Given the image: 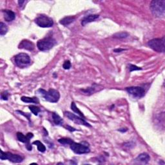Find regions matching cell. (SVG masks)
Listing matches in <instances>:
<instances>
[{
    "label": "cell",
    "instance_id": "1",
    "mask_svg": "<svg viewBox=\"0 0 165 165\" xmlns=\"http://www.w3.org/2000/svg\"><path fill=\"white\" fill-rule=\"evenodd\" d=\"M152 14L157 17H163L165 14L164 0H154L150 3Z\"/></svg>",
    "mask_w": 165,
    "mask_h": 165
},
{
    "label": "cell",
    "instance_id": "2",
    "mask_svg": "<svg viewBox=\"0 0 165 165\" xmlns=\"http://www.w3.org/2000/svg\"><path fill=\"white\" fill-rule=\"evenodd\" d=\"M38 92L40 93V94L42 95L46 101L50 103H57L60 98L59 92L56 89H49L48 91H46L45 90L40 89L38 90Z\"/></svg>",
    "mask_w": 165,
    "mask_h": 165
},
{
    "label": "cell",
    "instance_id": "3",
    "mask_svg": "<svg viewBox=\"0 0 165 165\" xmlns=\"http://www.w3.org/2000/svg\"><path fill=\"white\" fill-rule=\"evenodd\" d=\"M56 44V41L52 37H46L38 41L37 46L40 51H47L50 50Z\"/></svg>",
    "mask_w": 165,
    "mask_h": 165
},
{
    "label": "cell",
    "instance_id": "4",
    "mask_svg": "<svg viewBox=\"0 0 165 165\" xmlns=\"http://www.w3.org/2000/svg\"><path fill=\"white\" fill-rule=\"evenodd\" d=\"M89 143H86V142H82L81 143H75L74 141H72V143L70 144V148L73 151L74 153L77 154H88L90 152V150L89 148Z\"/></svg>",
    "mask_w": 165,
    "mask_h": 165
},
{
    "label": "cell",
    "instance_id": "5",
    "mask_svg": "<svg viewBox=\"0 0 165 165\" xmlns=\"http://www.w3.org/2000/svg\"><path fill=\"white\" fill-rule=\"evenodd\" d=\"M148 45L152 50L157 52H164V37L162 38L153 39L148 42Z\"/></svg>",
    "mask_w": 165,
    "mask_h": 165
},
{
    "label": "cell",
    "instance_id": "6",
    "mask_svg": "<svg viewBox=\"0 0 165 165\" xmlns=\"http://www.w3.org/2000/svg\"><path fill=\"white\" fill-rule=\"evenodd\" d=\"M15 63L20 68H23L30 63V58L26 53L18 54L15 57Z\"/></svg>",
    "mask_w": 165,
    "mask_h": 165
},
{
    "label": "cell",
    "instance_id": "7",
    "mask_svg": "<svg viewBox=\"0 0 165 165\" xmlns=\"http://www.w3.org/2000/svg\"><path fill=\"white\" fill-rule=\"evenodd\" d=\"M35 22L39 27L42 28H50L54 25L53 19L45 15H40L35 19Z\"/></svg>",
    "mask_w": 165,
    "mask_h": 165
},
{
    "label": "cell",
    "instance_id": "8",
    "mask_svg": "<svg viewBox=\"0 0 165 165\" xmlns=\"http://www.w3.org/2000/svg\"><path fill=\"white\" fill-rule=\"evenodd\" d=\"M64 116H66L67 118H68L70 120H71L77 125H81L86 126H89V127H91V125H90L89 123H87L86 121L85 120L84 118L81 117H79L76 115H75L74 113H72L70 112H64Z\"/></svg>",
    "mask_w": 165,
    "mask_h": 165
},
{
    "label": "cell",
    "instance_id": "9",
    "mask_svg": "<svg viewBox=\"0 0 165 165\" xmlns=\"http://www.w3.org/2000/svg\"><path fill=\"white\" fill-rule=\"evenodd\" d=\"M1 160L8 159L10 161L14 163H19L23 161V157H21L19 155L13 154L10 152H4L1 150V157H0Z\"/></svg>",
    "mask_w": 165,
    "mask_h": 165
},
{
    "label": "cell",
    "instance_id": "10",
    "mask_svg": "<svg viewBox=\"0 0 165 165\" xmlns=\"http://www.w3.org/2000/svg\"><path fill=\"white\" fill-rule=\"evenodd\" d=\"M126 90L129 94L133 97L141 98L145 95V90L140 87H130L126 88Z\"/></svg>",
    "mask_w": 165,
    "mask_h": 165
},
{
    "label": "cell",
    "instance_id": "11",
    "mask_svg": "<svg viewBox=\"0 0 165 165\" xmlns=\"http://www.w3.org/2000/svg\"><path fill=\"white\" fill-rule=\"evenodd\" d=\"M18 48L19 49H24V50L32 51L34 49L35 46L32 41L27 40H24L21 41L19 44V46H18Z\"/></svg>",
    "mask_w": 165,
    "mask_h": 165
},
{
    "label": "cell",
    "instance_id": "12",
    "mask_svg": "<svg viewBox=\"0 0 165 165\" xmlns=\"http://www.w3.org/2000/svg\"><path fill=\"white\" fill-rule=\"evenodd\" d=\"M33 137L34 135L32 133H28L26 135H23V134L21 132L17 133V138L18 139V141L21 142V143H26L27 144H30V140L31 139V138H33Z\"/></svg>",
    "mask_w": 165,
    "mask_h": 165
},
{
    "label": "cell",
    "instance_id": "13",
    "mask_svg": "<svg viewBox=\"0 0 165 165\" xmlns=\"http://www.w3.org/2000/svg\"><path fill=\"white\" fill-rule=\"evenodd\" d=\"M150 160V156L146 153H143L139 154L137 157V158L135 159V162L137 163H141V164H147Z\"/></svg>",
    "mask_w": 165,
    "mask_h": 165
},
{
    "label": "cell",
    "instance_id": "14",
    "mask_svg": "<svg viewBox=\"0 0 165 165\" xmlns=\"http://www.w3.org/2000/svg\"><path fill=\"white\" fill-rule=\"evenodd\" d=\"M3 13L4 14V18L6 21H12L15 18V13L10 10H3Z\"/></svg>",
    "mask_w": 165,
    "mask_h": 165
},
{
    "label": "cell",
    "instance_id": "15",
    "mask_svg": "<svg viewBox=\"0 0 165 165\" xmlns=\"http://www.w3.org/2000/svg\"><path fill=\"white\" fill-rule=\"evenodd\" d=\"M99 15L98 14H91L85 17L81 21V25L82 26H85L87 24L89 23H91L92 21H94L95 19H97V18H99Z\"/></svg>",
    "mask_w": 165,
    "mask_h": 165
},
{
    "label": "cell",
    "instance_id": "16",
    "mask_svg": "<svg viewBox=\"0 0 165 165\" xmlns=\"http://www.w3.org/2000/svg\"><path fill=\"white\" fill-rule=\"evenodd\" d=\"M75 19H76V17L74 16H66L61 19L59 23H60V24L64 26H67L70 24H71L72 23H73Z\"/></svg>",
    "mask_w": 165,
    "mask_h": 165
},
{
    "label": "cell",
    "instance_id": "17",
    "mask_svg": "<svg viewBox=\"0 0 165 165\" xmlns=\"http://www.w3.org/2000/svg\"><path fill=\"white\" fill-rule=\"evenodd\" d=\"M21 100L24 103H36L38 104L40 103L38 97H25L23 96L21 97Z\"/></svg>",
    "mask_w": 165,
    "mask_h": 165
},
{
    "label": "cell",
    "instance_id": "18",
    "mask_svg": "<svg viewBox=\"0 0 165 165\" xmlns=\"http://www.w3.org/2000/svg\"><path fill=\"white\" fill-rule=\"evenodd\" d=\"M52 119H53L54 123H55L56 125H58V126L63 125V119L58 114H57L56 113H52Z\"/></svg>",
    "mask_w": 165,
    "mask_h": 165
},
{
    "label": "cell",
    "instance_id": "19",
    "mask_svg": "<svg viewBox=\"0 0 165 165\" xmlns=\"http://www.w3.org/2000/svg\"><path fill=\"white\" fill-rule=\"evenodd\" d=\"M71 109L73 110L74 112H76V113H77V114H78L80 116V117H81L82 118L85 119L84 114L81 112V111L79 110V108L77 107L76 103H75L74 102H72V103H71Z\"/></svg>",
    "mask_w": 165,
    "mask_h": 165
},
{
    "label": "cell",
    "instance_id": "20",
    "mask_svg": "<svg viewBox=\"0 0 165 165\" xmlns=\"http://www.w3.org/2000/svg\"><path fill=\"white\" fill-rule=\"evenodd\" d=\"M32 144H35L38 146V150L41 152H44L46 150V147L40 141H35L32 143Z\"/></svg>",
    "mask_w": 165,
    "mask_h": 165
},
{
    "label": "cell",
    "instance_id": "21",
    "mask_svg": "<svg viewBox=\"0 0 165 165\" xmlns=\"http://www.w3.org/2000/svg\"><path fill=\"white\" fill-rule=\"evenodd\" d=\"M128 36H129L128 33L126 32H117L115 33V34L113 35V37L114 38L117 39H123L127 38Z\"/></svg>",
    "mask_w": 165,
    "mask_h": 165
},
{
    "label": "cell",
    "instance_id": "22",
    "mask_svg": "<svg viewBox=\"0 0 165 165\" xmlns=\"http://www.w3.org/2000/svg\"><path fill=\"white\" fill-rule=\"evenodd\" d=\"M8 32V27L7 25H5L4 23H0V35L4 36Z\"/></svg>",
    "mask_w": 165,
    "mask_h": 165
},
{
    "label": "cell",
    "instance_id": "23",
    "mask_svg": "<svg viewBox=\"0 0 165 165\" xmlns=\"http://www.w3.org/2000/svg\"><path fill=\"white\" fill-rule=\"evenodd\" d=\"M28 108H29V109L31 112H32V113H34L35 115H38V113L41 112L40 108L34 105H30L28 107Z\"/></svg>",
    "mask_w": 165,
    "mask_h": 165
},
{
    "label": "cell",
    "instance_id": "24",
    "mask_svg": "<svg viewBox=\"0 0 165 165\" xmlns=\"http://www.w3.org/2000/svg\"><path fill=\"white\" fill-rule=\"evenodd\" d=\"M72 141H73L69 138H61L58 140L59 143H61V144H63V145H65V144H69L70 145V144Z\"/></svg>",
    "mask_w": 165,
    "mask_h": 165
},
{
    "label": "cell",
    "instance_id": "25",
    "mask_svg": "<svg viewBox=\"0 0 165 165\" xmlns=\"http://www.w3.org/2000/svg\"><path fill=\"white\" fill-rule=\"evenodd\" d=\"M94 90H95V87H89L87 89L81 90L85 93V94H86L87 95H90L94 92Z\"/></svg>",
    "mask_w": 165,
    "mask_h": 165
},
{
    "label": "cell",
    "instance_id": "26",
    "mask_svg": "<svg viewBox=\"0 0 165 165\" xmlns=\"http://www.w3.org/2000/svg\"><path fill=\"white\" fill-rule=\"evenodd\" d=\"M9 92H8L7 91L3 92L1 94V98L2 100H4V101L8 100V98H9Z\"/></svg>",
    "mask_w": 165,
    "mask_h": 165
},
{
    "label": "cell",
    "instance_id": "27",
    "mask_svg": "<svg viewBox=\"0 0 165 165\" xmlns=\"http://www.w3.org/2000/svg\"><path fill=\"white\" fill-rule=\"evenodd\" d=\"M129 69H130V72H133L135 70H142L141 68H139V67L135 65H133V64H129Z\"/></svg>",
    "mask_w": 165,
    "mask_h": 165
},
{
    "label": "cell",
    "instance_id": "28",
    "mask_svg": "<svg viewBox=\"0 0 165 165\" xmlns=\"http://www.w3.org/2000/svg\"><path fill=\"white\" fill-rule=\"evenodd\" d=\"M63 67L64 70H68L71 67V63L70 61H65L63 64Z\"/></svg>",
    "mask_w": 165,
    "mask_h": 165
},
{
    "label": "cell",
    "instance_id": "29",
    "mask_svg": "<svg viewBox=\"0 0 165 165\" xmlns=\"http://www.w3.org/2000/svg\"><path fill=\"white\" fill-rule=\"evenodd\" d=\"M16 112H18V113H19L20 114H21V115H23V116H25V117H27V118L28 119V120L30 122V113H24V112H23L22 111H19V110H17Z\"/></svg>",
    "mask_w": 165,
    "mask_h": 165
},
{
    "label": "cell",
    "instance_id": "30",
    "mask_svg": "<svg viewBox=\"0 0 165 165\" xmlns=\"http://www.w3.org/2000/svg\"><path fill=\"white\" fill-rule=\"evenodd\" d=\"M124 50H126V49H123V48H116L113 50V52H123Z\"/></svg>",
    "mask_w": 165,
    "mask_h": 165
},
{
    "label": "cell",
    "instance_id": "31",
    "mask_svg": "<svg viewBox=\"0 0 165 165\" xmlns=\"http://www.w3.org/2000/svg\"><path fill=\"white\" fill-rule=\"evenodd\" d=\"M66 128L67 130H70V131H76V129H75V128H72V127H71V126H67Z\"/></svg>",
    "mask_w": 165,
    "mask_h": 165
},
{
    "label": "cell",
    "instance_id": "32",
    "mask_svg": "<svg viewBox=\"0 0 165 165\" xmlns=\"http://www.w3.org/2000/svg\"><path fill=\"white\" fill-rule=\"evenodd\" d=\"M25 2H26L25 1H18V3H19V6H20V7H22L23 4V3H25Z\"/></svg>",
    "mask_w": 165,
    "mask_h": 165
},
{
    "label": "cell",
    "instance_id": "33",
    "mask_svg": "<svg viewBox=\"0 0 165 165\" xmlns=\"http://www.w3.org/2000/svg\"><path fill=\"white\" fill-rule=\"evenodd\" d=\"M119 131H122V132H125V131H127V129L125 128V130H123V128H121V129H119Z\"/></svg>",
    "mask_w": 165,
    "mask_h": 165
}]
</instances>
